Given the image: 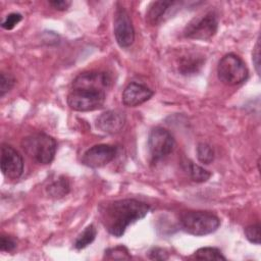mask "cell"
<instances>
[{"label": "cell", "mask_w": 261, "mask_h": 261, "mask_svg": "<svg viewBox=\"0 0 261 261\" xmlns=\"http://www.w3.org/2000/svg\"><path fill=\"white\" fill-rule=\"evenodd\" d=\"M149 211L150 206L139 200H117L101 208V221L110 234L119 238L128 225L143 219Z\"/></svg>", "instance_id": "cell-1"}, {"label": "cell", "mask_w": 261, "mask_h": 261, "mask_svg": "<svg viewBox=\"0 0 261 261\" xmlns=\"http://www.w3.org/2000/svg\"><path fill=\"white\" fill-rule=\"evenodd\" d=\"M21 147L25 154L36 162L49 164L55 157L57 144L51 136L37 133L23 138Z\"/></svg>", "instance_id": "cell-2"}, {"label": "cell", "mask_w": 261, "mask_h": 261, "mask_svg": "<svg viewBox=\"0 0 261 261\" xmlns=\"http://www.w3.org/2000/svg\"><path fill=\"white\" fill-rule=\"evenodd\" d=\"M179 224L186 232L200 237L214 232L219 227L220 220L210 212L190 211L181 214Z\"/></svg>", "instance_id": "cell-3"}, {"label": "cell", "mask_w": 261, "mask_h": 261, "mask_svg": "<svg viewBox=\"0 0 261 261\" xmlns=\"http://www.w3.org/2000/svg\"><path fill=\"white\" fill-rule=\"evenodd\" d=\"M217 75L224 85L237 86L247 81L249 70L246 63L238 55L228 53L218 62Z\"/></svg>", "instance_id": "cell-4"}, {"label": "cell", "mask_w": 261, "mask_h": 261, "mask_svg": "<svg viewBox=\"0 0 261 261\" xmlns=\"http://www.w3.org/2000/svg\"><path fill=\"white\" fill-rule=\"evenodd\" d=\"M106 99V92L91 89H70L67 95L68 106L79 112L101 108Z\"/></svg>", "instance_id": "cell-5"}, {"label": "cell", "mask_w": 261, "mask_h": 261, "mask_svg": "<svg viewBox=\"0 0 261 261\" xmlns=\"http://www.w3.org/2000/svg\"><path fill=\"white\" fill-rule=\"evenodd\" d=\"M218 20L213 12H208L201 16L193 18L185 28L184 35L186 38L194 40H209L217 32Z\"/></svg>", "instance_id": "cell-6"}, {"label": "cell", "mask_w": 261, "mask_h": 261, "mask_svg": "<svg viewBox=\"0 0 261 261\" xmlns=\"http://www.w3.org/2000/svg\"><path fill=\"white\" fill-rule=\"evenodd\" d=\"M174 148V139L169 130L157 126L154 127L148 138V149L153 162H157L168 156Z\"/></svg>", "instance_id": "cell-7"}, {"label": "cell", "mask_w": 261, "mask_h": 261, "mask_svg": "<svg viewBox=\"0 0 261 261\" xmlns=\"http://www.w3.org/2000/svg\"><path fill=\"white\" fill-rule=\"evenodd\" d=\"M114 36L121 48L129 47L135 41V30L128 12L123 7H118L114 16Z\"/></svg>", "instance_id": "cell-8"}, {"label": "cell", "mask_w": 261, "mask_h": 261, "mask_svg": "<svg viewBox=\"0 0 261 261\" xmlns=\"http://www.w3.org/2000/svg\"><path fill=\"white\" fill-rule=\"evenodd\" d=\"M1 171L9 179H17L23 172V160L21 155L10 145L2 144L1 147Z\"/></svg>", "instance_id": "cell-9"}, {"label": "cell", "mask_w": 261, "mask_h": 261, "mask_svg": "<svg viewBox=\"0 0 261 261\" xmlns=\"http://www.w3.org/2000/svg\"><path fill=\"white\" fill-rule=\"evenodd\" d=\"M117 154V148L109 144H99L88 149L82 158L83 164L91 168H100L111 162Z\"/></svg>", "instance_id": "cell-10"}, {"label": "cell", "mask_w": 261, "mask_h": 261, "mask_svg": "<svg viewBox=\"0 0 261 261\" xmlns=\"http://www.w3.org/2000/svg\"><path fill=\"white\" fill-rule=\"evenodd\" d=\"M111 85L108 73L103 71H86L80 73L71 83V89H91L106 92Z\"/></svg>", "instance_id": "cell-11"}, {"label": "cell", "mask_w": 261, "mask_h": 261, "mask_svg": "<svg viewBox=\"0 0 261 261\" xmlns=\"http://www.w3.org/2000/svg\"><path fill=\"white\" fill-rule=\"evenodd\" d=\"M125 124V115L119 110H109L96 119V127L102 133L114 135L119 133Z\"/></svg>", "instance_id": "cell-12"}, {"label": "cell", "mask_w": 261, "mask_h": 261, "mask_svg": "<svg viewBox=\"0 0 261 261\" xmlns=\"http://www.w3.org/2000/svg\"><path fill=\"white\" fill-rule=\"evenodd\" d=\"M153 96V91L148 87L138 84L129 83L122 92V103L128 107H136L147 102Z\"/></svg>", "instance_id": "cell-13"}, {"label": "cell", "mask_w": 261, "mask_h": 261, "mask_svg": "<svg viewBox=\"0 0 261 261\" xmlns=\"http://www.w3.org/2000/svg\"><path fill=\"white\" fill-rule=\"evenodd\" d=\"M205 64V56L200 52L188 51L177 59V68L182 75L198 73Z\"/></svg>", "instance_id": "cell-14"}, {"label": "cell", "mask_w": 261, "mask_h": 261, "mask_svg": "<svg viewBox=\"0 0 261 261\" xmlns=\"http://www.w3.org/2000/svg\"><path fill=\"white\" fill-rule=\"evenodd\" d=\"M178 2L176 1H155L152 2L148 10L146 12V20L151 25H158L161 23L165 16L167 15L168 11L176 5Z\"/></svg>", "instance_id": "cell-15"}, {"label": "cell", "mask_w": 261, "mask_h": 261, "mask_svg": "<svg viewBox=\"0 0 261 261\" xmlns=\"http://www.w3.org/2000/svg\"><path fill=\"white\" fill-rule=\"evenodd\" d=\"M47 194L51 198L59 199L64 196H66L69 193L70 190V185L69 181L66 177L60 176L56 180L52 181L48 187H47Z\"/></svg>", "instance_id": "cell-16"}, {"label": "cell", "mask_w": 261, "mask_h": 261, "mask_svg": "<svg viewBox=\"0 0 261 261\" xmlns=\"http://www.w3.org/2000/svg\"><path fill=\"white\" fill-rule=\"evenodd\" d=\"M184 165H185L186 171L189 173L192 180H194L196 182H205L211 176V173L207 169L194 163L191 160H187L184 163Z\"/></svg>", "instance_id": "cell-17"}, {"label": "cell", "mask_w": 261, "mask_h": 261, "mask_svg": "<svg viewBox=\"0 0 261 261\" xmlns=\"http://www.w3.org/2000/svg\"><path fill=\"white\" fill-rule=\"evenodd\" d=\"M97 234V230L95 228V226L93 224L88 225L82 233H80V236L75 239L73 247L76 250H82L86 247H88L90 244H92L96 238Z\"/></svg>", "instance_id": "cell-18"}, {"label": "cell", "mask_w": 261, "mask_h": 261, "mask_svg": "<svg viewBox=\"0 0 261 261\" xmlns=\"http://www.w3.org/2000/svg\"><path fill=\"white\" fill-rule=\"evenodd\" d=\"M194 257L198 260H225L226 258L222 255L221 251L214 247H204L198 249Z\"/></svg>", "instance_id": "cell-19"}, {"label": "cell", "mask_w": 261, "mask_h": 261, "mask_svg": "<svg viewBox=\"0 0 261 261\" xmlns=\"http://www.w3.org/2000/svg\"><path fill=\"white\" fill-rule=\"evenodd\" d=\"M130 258L132 256L124 246L108 248L104 252V259L107 260H129Z\"/></svg>", "instance_id": "cell-20"}, {"label": "cell", "mask_w": 261, "mask_h": 261, "mask_svg": "<svg viewBox=\"0 0 261 261\" xmlns=\"http://www.w3.org/2000/svg\"><path fill=\"white\" fill-rule=\"evenodd\" d=\"M197 158L203 164H210L214 160V151L206 143H200L197 147Z\"/></svg>", "instance_id": "cell-21"}, {"label": "cell", "mask_w": 261, "mask_h": 261, "mask_svg": "<svg viewBox=\"0 0 261 261\" xmlns=\"http://www.w3.org/2000/svg\"><path fill=\"white\" fill-rule=\"evenodd\" d=\"M15 79L11 73L2 71L0 74V97L2 98L14 86Z\"/></svg>", "instance_id": "cell-22"}, {"label": "cell", "mask_w": 261, "mask_h": 261, "mask_svg": "<svg viewBox=\"0 0 261 261\" xmlns=\"http://www.w3.org/2000/svg\"><path fill=\"white\" fill-rule=\"evenodd\" d=\"M244 232L249 242L255 245L260 244V224L259 223L246 226L244 229Z\"/></svg>", "instance_id": "cell-23"}, {"label": "cell", "mask_w": 261, "mask_h": 261, "mask_svg": "<svg viewBox=\"0 0 261 261\" xmlns=\"http://www.w3.org/2000/svg\"><path fill=\"white\" fill-rule=\"evenodd\" d=\"M21 19H22V15L20 13H16V12L10 13L4 18V20L1 23V27L7 31L12 30Z\"/></svg>", "instance_id": "cell-24"}, {"label": "cell", "mask_w": 261, "mask_h": 261, "mask_svg": "<svg viewBox=\"0 0 261 261\" xmlns=\"http://www.w3.org/2000/svg\"><path fill=\"white\" fill-rule=\"evenodd\" d=\"M16 240L13 237L2 234L0 237V250L2 252H11L16 248Z\"/></svg>", "instance_id": "cell-25"}, {"label": "cell", "mask_w": 261, "mask_h": 261, "mask_svg": "<svg viewBox=\"0 0 261 261\" xmlns=\"http://www.w3.org/2000/svg\"><path fill=\"white\" fill-rule=\"evenodd\" d=\"M148 256L151 260H167L168 252L162 248H152L148 252Z\"/></svg>", "instance_id": "cell-26"}, {"label": "cell", "mask_w": 261, "mask_h": 261, "mask_svg": "<svg viewBox=\"0 0 261 261\" xmlns=\"http://www.w3.org/2000/svg\"><path fill=\"white\" fill-rule=\"evenodd\" d=\"M252 58H253V63L255 65V69L258 73V75H260V42L259 40L257 41L254 50H253V54H252Z\"/></svg>", "instance_id": "cell-27"}, {"label": "cell", "mask_w": 261, "mask_h": 261, "mask_svg": "<svg viewBox=\"0 0 261 261\" xmlns=\"http://www.w3.org/2000/svg\"><path fill=\"white\" fill-rule=\"evenodd\" d=\"M49 4L53 8H55L56 10L64 11L71 5V1H68V0H54V1H49Z\"/></svg>", "instance_id": "cell-28"}]
</instances>
